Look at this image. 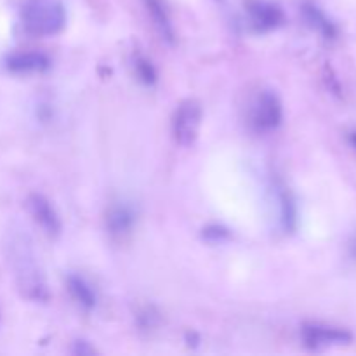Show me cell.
I'll use <instances>...</instances> for the list:
<instances>
[{"instance_id":"1","label":"cell","mask_w":356,"mask_h":356,"mask_svg":"<svg viewBox=\"0 0 356 356\" xmlns=\"http://www.w3.org/2000/svg\"><path fill=\"white\" fill-rule=\"evenodd\" d=\"M6 250L16 284L24 298L31 301H45L49 296L47 284L30 236L21 232H10Z\"/></svg>"},{"instance_id":"2","label":"cell","mask_w":356,"mask_h":356,"mask_svg":"<svg viewBox=\"0 0 356 356\" xmlns=\"http://www.w3.org/2000/svg\"><path fill=\"white\" fill-rule=\"evenodd\" d=\"M19 17L31 37H54L66 26V7L63 0H23Z\"/></svg>"},{"instance_id":"3","label":"cell","mask_w":356,"mask_h":356,"mask_svg":"<svg viewBox=\"0 0 356 356\" xmlns=\"http://www.w3.org/2000/svg\"><path fill=\"white\" fill-rule=\"evenodd\" d=\"M204 110L197 99H184L174 110L170 132L179 146H191L198 138L202 127Z\"/></svg>"},{"instance_id":"4","label":"cell","mask_w":356,"mask_h":356,"mask_svg":"<svg viewBox=\"0 0 356 356\" xmlns=\"http://www.w3.org/2000/svg\"><path fill=\"white\" fill-rule=\"evenodd\" d=\"M301 336L302 343H305L309 350L315 351L348 346V344L353 343V334H351L350 330L322 322L305 323L301 330Z\"/></svg>"},{"instance_id":"5","label":"cell","mask_w":356,"mask_h":356,"mask_svg":"<svg viewBox=\"0 0 356 356\" xmlns=\"http://www.w3.org/2000/svg\"><path fill=\"white\" fill-rule=\"evenodd\" d=\"M284 118L282 103L271 90H261L250 103V122L257 131H273Z\"/></svg>"},{"instance_id":"6","label":"cell","mask_w":356,"mask_h":356,"mask_svg":"<svg viewBox=\"0 0 356 356\" xmlns=\"http://www.w3.org/2000/svg\"><path fill=\"white\" fill-rule=\"evenodd\" d=\"M28 211H30L31 218L35 219L38 226L44 229L45 235L58 236L61 232V221H59L58 212L54 211L51 202L44 197V195H31L28 198Z\"/></svg>"},{"instance_id":"7","label":"cell","mask_w":356,"mask_h":356,"mask_svg":"<svg viewBox=\"0 0 356 356\" xmlns=\"http://www.w3.org/2000/svg\"><path fill=\"white\" fill-rule=\"evenodd\" d=\"M245 7L252 24L261 31L277 28L284 21V10L268 0H245Z\"/></svg>"},{"instance_id":"8","label":"cell","mask_w":356,"mask_h":356,"mask_svg":"<svg viewBox=\"0 0 356 356\" xmlns=\"http://www.w3.org/2000/svg\"><path fill=\"white\" fill-rule=\"evenodd\" d=\"M143 6H145L153 26L162 35L163 40L172 44L174 38H176V31H174L172 17H170V10L165 0H143Z\"/></svg>"},{"instance_id":"9","label":"cell","mask_w":356,"mask_h":356,"mask_svg":"<svg viewBox=\"0 0 356 356\" xmlns=\"http://www.w3.org/2000/svg\"><path fill=\"white\" fill-rule=\"evenodd\" d=\"M7 68L14 73H21V75L42 73L49 68V58L42 52L35 51L16 52L7 59Z\"/></svg>"},{"instance_id":"10","label":"cell","mask_w":356,"mask_h":356,"mask_svg":"<svg viewBox=\"0 0 356 356\" xmlns=\"http://www.w3.org/2000/svg\"><path fill=\"white\" fill-rule=\"evenodd\" d=\"M134 226V214L127 205H113L106 214V228L113 238L124 240L132 233Z\"/></svg>"},{"instance_id":"11","label":"cell","mask_w":356,"mask_h":356,"mask_svg":"<svg viewBox=\"0 0 356 356\" xmlns=\"http://www.w3.org/2000/svg\"><path fill=\"white\" fill-rule=\"evenodd\" d=\"M302 13H305V17L309 26L315 28L322 37L329 38V40L337 37L336 23L318 6H315V3H305L302 6Z\"/></svg>"},{"instance_id":"12","label":"cell","mask_w":356,"mask_h":356,"mask_svg":"<svg viewBox=\"0 0 356 356\" xmlns=\"http://www.w3.org/2000/svg\"><path fill=\"white\" fill-rule=\"evenodd\" d=\"M68 289L72 292L73 299L79 302L82 308L92 309L96 306V294H94L92 289L79 277H70L68 278Z\"/></svg>"},{"instance_id":"13","label":"cell","mask_w":356,"mask_h":356,"mask_svg":"<svg viewBox=\"0 0 356 356\" xmlns=\"http://www.w3.org/2000/svg\"><path fill=\"white\" fill-rule=\"evenodd\" d=\"M351 254H353V257L356 261V235L353 236V240H351Z\"/></svg>"},{"instance_id":"14","label":"cell","mask_w":356,"mask_h":356,"mask_svg":"<svg viewBox=\"0 0 356 356\" xmlns=\"http://www.w3.org/2000/svg\"><path fill=\"white\" fill-rule=\"evenodd\" d=\"M351 141H353V145H355V148H356V132L353 136H351Z\"/></svg>"}]
</instances>
